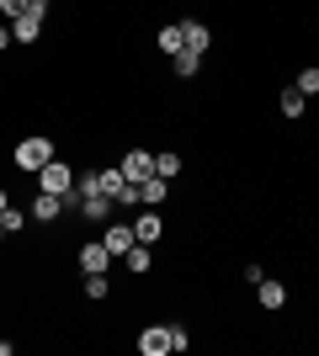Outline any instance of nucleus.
Returning a JSON list of instances; mask_svg holds the SVG:
<instances>
[{"label":"nucleus","instance_id":"obj_1","mask_svg":"<svg viewBox=\"0 0 319 356\" xmlns=\"http://www.w3.org/2000/svg\"><path fill=\"white\" fill-rule=\"evenodd\" d=\"M69 213H80V218L85 223H112V213H117V202H112V197L106 192H69Z\"/></svg>","mask_w":319,"mask_h":356},{"label":"nucleus","instance_id":"obj_2","mask_svg":"<svg viewBox=\"0 0 319 356\" xmlns=\"http://www.w3.org/2000/svg\"><path fill=\"white\" fill-rule=\"evenodd\" d=\"M48 160H54V138L32 134V138H22V144H16V165H22L27 176H38V170H43Z\"/></svg>","mask_w":319,"mask_h":356},{"label":"nucleus","instance_id":"obj_3","mask_svg":"<svg viewBox=\"0 0 319 356\" xmlns=\"http://www.w3.org/2000/svg\"><path fill=\"white\" fill-rule=\"evenodd\" d=\"M101 192L117 202V208H138L144 197H138V181H128L122 170H101Z\"/></svg>","mask_w":319,"mask_h":356},{"label":"nucleus","instance_id":"obj_4","mask_svg":"<svg viewBox=\"0 0 319 356\" xmlns=\"http://www.w3.org/2000/svg\"><path fill=\"white\" fill-rule=\"evenodd\" d=\"M38 192H59V197H69L75 192V170L64 160H48L43 170H38Z\"/></svg>","mask_w":319,"mask_h":356},{"label":"nucleus","instance_id":"obj_5","mask_svg":"<svg viewBox=\"0 0 319 356\" xmlns=\"http://www.w3.org/2000/svg\"><path fill=\"white\" fill-rule=\"evenodd\" d=\"M117 170H122L128 181H138V186H144L149 176H160V170H154V154H149V149H128V154L117 160Z\"/></svg>","mask_w":319,"mask_h":356},{"label":"nucleus","instance_id":"obj_6","mask_svg":"<svg viewBox=\"0 0 319 356\" xmlns=\"http://www.w3.org/2000/svg\"><path fill=\"white\" fill-rule=\"evenodd\" d=\"M64 213H69V197L38 192V202H32V218H38V223H54V218H64Z\"/></svg>","mask_w":319,"mask_h":356},{"label":"nucleus","instance_id":"obj_7","mask_svg":"<svg viewBox=\"0 0 319 356\" xmlns=\"http://www.w3.org/2000/svg\"><path fill=\"white\" fill-rule=\"evenodd\" d=\"M75 261H80V271L91 277V271H106V266H112V250H106L101 239H91V245H80V250H75Z\"/></svg>","mask_w":319,"mask_h":356},{"label":"nucleus","instance_id":"obj_8","mask_svg":"<svg viewBox=\"0 0 319 356\" xmlns=\"http://www.w3.org/2000/svg\"><path fill=\"white\" fill-rule=\"evenodd\" d=\"M101 245L112 255H128L138 245V234H133V223H106V234H101Z\"/></svg>","mask_w":319,"mask_h":356},{"label":"nucleus","instance_id":"obj_9","mask_svg":"<svg viewBox=\"0 0 319 356\" xmlns=\"http://www.w3.org/2000/svg\"><path fill=\"white\" fill-rule=\"evenodd\" d=\"M181 43L192 48V54H208V43H213L208 22H197V16H186V22H181Z\"/></svg>","mask_w":319,"mask_h":356},{"label":"nucleus","instance_id":"obj_10","mask_svg":"<svg viewBox=\"0 0 319 356\" xmlns=\"http://www.w3.org/2000/svg\"><path fill=\"white\" fill-rule=\"evenodd\" d=\"M138 351H144V356H165L170 351V330L165 325H149L144 335H138Z\"/></svg>","mask_w":319,"mask_h":356},{"label":"nucleus","instance_id":"obj_11","mask_svg":"<svg viewBox=\"0 0 319 356\" xmlns=\"http://www.w3.org/2000/svg\"><path fill=\"white\" fill-rule=\"evenodd\" d=\"M11 38H16V43H38V38H43V16H16V22H11Z\"/></svg>","mask_w":319,"mask_h":356},{"label":"nucleus","instance_id":"obj_12","mask_svg":"<svg viewBox=\"0 0 319 356\" xmlns=\"http://www.w3.org/2000/svg\"><path fill=\"white\" fill-rule=\"evenodd\" d=\"M133 234H138V245H154V239L165 234V223H160V213H138V218H133Z\"/></svg>","mask_w":319,"mask_h":356},{"label":"nucleus","instance_id":"obj_13","mask_svg":"<svg viewBox=\"0 0 319 356\" xmlns=\"http://www.w3.org/2000/svg\"><path fill=\"white\" fill-rule=\"evenodd\" d=\"M256 293H261V309H282V303H288V287H282V282H272V277H261V282H256Z\"/></svg>","mask_w":319,"mask_h":356},{"label":"nucleus","instance_id":"obj_14","mask_svg":"<svg viewBox=\"0 0 319 356\" xmlns=\"http://www.w3.org/2000/svg\"><path fill=\"white\" fill-rule=\"evenodd\" d=\"M277 106H282V118H304V106H309V96H304V90H298V86H288V90H282V96H277Z\"/></svg>","mask_w":319,"mask_h":356},{"label":"nucleus","instance_id":"obj_15","mask_svg":"<svg viewBox=\"0 0 319 356\" xmlns=\"http://www.w3.org/2000/svg\"><path fill=\"white\" fill-rule=\"evenodd\" d=\"M170 70H176V80H197V70H202V54H192V48H181V54L170 59Z\"/></svg>","mask_w":319,"mask_h":356},{"label":"nucleus","instance_id":"obj_16","mask_svg":"<svg viewBox=\"0 0 319 356\" xmlns=\"http://www.w3.org/2000/svg\"><path fill=\"white\" fill-rule=\"evenodd\" d=\"M181 22H170V27H160V54H165V59H176V54H181Z\"/></svg>","mask_w":319,"mask_h":356},{"label":"nucleus","instance_id":"obj_17","mask_svg":"<svg viewBox=\"0 0 319 356\" xmlns=\"http://www.w3.org/2000/svg\"><path fill=\"white\" fill-rule=\"evenodd\" d=\"M165 192H170V181H165V176H149L144 186H138V197H144L149 208H160V202H165Z\"/></svg>","mask_w":319,"mask_h":356},{"label":"nucleus","instance_id":"obj_18","mask_svg":"<svg viewBox=\"0 0 319 356\" xmlns=\"http://www.w3.org/2000/svg\"><path fill=\"white\" fill-rule=\"evenodd\" d=\"M122 261H128V271H133V277H144V271L154 266V250H149V245H133V250L122 255Z\"/></svg>","mask_w":319,"mask_h":356},{"label":"nucleus","instance_id":"obj_19","mask_svg":"<svg viewBox=\"0 0 319 356\" xmlns=\"http://www.w3.org/2000/svg\"><path fill=\"white\" fill-rule=\"evenodd\" d=\"M154 170H160V176H181V154H176V149H165V154H154Z\"/></svg>","mask_w":319,"mask_h":356},{"label":"nucleus","instance_id":"obj_20","mask_svg":"<svg viewBox=\"0 0 319 356\" xmlns=\"http://www.w3.org/2000/svg\"><path fill=\"white\" fill-rule=\"evenodd\" d=\"M293 86L304 90V96H319V64H309V70H298V80Z\"/></svg>","mask_w":319,"mask_h":356},{"label":"nucleus","instance_id":"obj_21","mask_svg":"<svg viewBox=\"0 0 319 356\" xmlns=\"http://www.w3.org/2000/svg\"><path fill=\"white\" fill-rule=\"evenodd\" d=\"M0 229H6V234H22V229H27V213H22V208H6V213H0Z\"/></svg>","mask_w":319,"mask_h":356},{"label":"nucleus","instance_id":"obj_22","mask_svg":"<svg viewBox=\"0 0 319 356\" xmlns=\"http://www.w3.org/2000/svg\"><path fill=\"white\" fill-rule=\"evenodd\" d=\"M27 6H32V0H0V16H11V22H16V16H27Z\"/></svg>","mask_w":319,"mask_h":356},{"label":"nucleus","instance_id":"obj_23","mask_svg":"<svg viewBox=\"0 0 319 356\" xmlns=\"http://www.w3.org/2000/svg\"><path fill=\"white\" fill-rule=\"evenodd\" d=\"M170 330V351H186V346H192V341H186V325H165Z\"/></svg>","mask_w":319,"mask_h":356},{"label":"nucleus","instance_id":"obj_24","mask_svg":"<svg viewBox=\"0 0 319 356\" xmlns=\"http://www.w3.org/2000/svg\"><path fill=\"white\" fill-rule=\"evenodd\" d=\"M16 43V38H11V27H0V48H11Z\"/></svg>","mask_w":319,"mask_h":356},{"label":"nucleus","instance_id":"obj_25","mask_svg":"<svg viewBox=\"0 0 319 356\" xmlns=\"http://www.w3.org/2000/svg\"><path fill=\"white\" fill-rule=\"evenodd\" d=\"M6 208H11V197H6V186H0V213H6Z\"/></svg>","mask_w":319,"mask_h":356},{"label":"nucleus","instance_id":"obj_26","mask_svg":"<svg viewBox=\"0 0 319 356\" xmlns=\"http://www.w3.org/2000/svg\"><path fill=\"white\" fill-rule=\"evenodd\" d=\"M0 239H6V229H0Z\"/></svg>","mask_w":319,"mask_h":356}]
</instances>
